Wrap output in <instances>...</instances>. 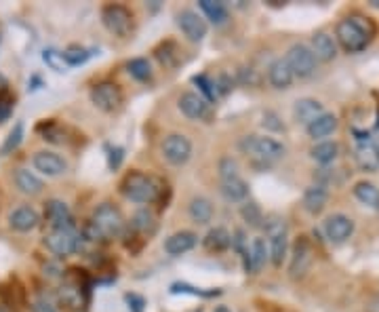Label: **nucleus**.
Here are the masks:
<instances>
[{
    "label": "nucleus",
    "instance_id": "f257e3e1",
    "mask_svg": "<svg viewBox=\"0 0 379 312\" xmlns=\"http://www.w3.org/2000/svg\"><path fill=\"white\" fill-rule=\"evenodd\" d=\"M373 32H375L373 26L360 17H346L335 28V36L348 53H360V51L371 42Z\"/></svg>",
    "mask_w": 379,
    "mask_h": 312
},
{
    "label": "nucleus",
    "instance_id": "f03ea898",
    "mask_svg": "<svg viewBox=\"0 0 379 312\" xmlns=\"http://www.w3.org/2000/svg\"><path fill=\"white\" fill-rule=\"evenodd\" d=\"M121 190L125 194V198L133 200V202H139V205H152L160 198V192H162V184L152 177V175H146L141 171H131L125 175L123 184H121Z\"/></svg>",
    "mask_w": 379,
    "mask_h": 312
},
{
    "label": "nucleus",
    "instance_id": "7ed1b4c3",
    "mask_svg": "<svg viewBox=\"0 0 379 312\" xmlns=\"http://www.w3.org/2000/svg\"><path fill=\"white\" fill-rule=\"evenodd\" d=\"M89 224L93 226V230L99 234L101 241L118 239L125 232V218H123L121 209H116V207L110 202H101L93 211V218Z\"/></svg>",
    "mask_w": 379,
    "mask_h": 312
},
{
    "label": "nucleus",
    "instance_id": "20e7f679",
    "mask_svg": "<svg viewBox=\"0 0 379 312\" xmlns=\"http://www.w3.org/2000/svg\"><path fill=\"white\" fill-rule=\"evenodd\" d=\"M240 150L245 154H251L253 159L261 161V163H274L281 161L287 154L285 144H281L274 137H265V135H247L240 141Z\"/></svg>",
    "mask_w": 379,
    "mask_h": 312
},
{
    "label": "nucleus",
    "instance_id": "39448f33",
    "mask_svg": "<svg viewBox=\"0 0 379 312\" xmlns=\"http://www.w3.org/2000/svg\"><path fill=\"white\" fill-rule=\"evenodd\" d=\"M101 21L107 32L118 38H127L133 30V15L123 5H105L101 9Z\"/></svg>",
    "mask_w": 379,
    "mask_h": 312
},
{
    "label": "nucleus",
    "instance_id": "423d86ee",
    "mask_svg": "<svg viewBox=\"0 0 379 312\" xmlns=\"http://www.w3.org/2000/svg\"><path fill=\"white\" fill-rule=\"evenodd\" d=\"M285 62L289 64L293 76H297V78H310L316 72V64H318L312 49L303 42H297L287 51Z\"/></svg>",
    "mask_w": 379,
    "mask_h": 312
},
{
    "label": "nucleus",
    "instance_id": "0eeeda50",
    "mask_svg": "<svg viewBox=\"0 0 379 312\" xmlns=\"http://www.w3.org/2000/svg\"><path fill=\"white\" fill-rule=\"evenodd\" d=\"M162 150V156H165V161L179 167V165H186L192 156V141L184 135V133H171L165 137L160 146Z\"/></svg>",
    "mask_w": 379,
    "mask_h": 312
},
{
    "label": "nucleus",
    "instance_id": "6e6552de",
    "mask_svg": "<svg viewBox=\"0 0 379 312\" xmlns=\"http://www.w3.org/2000/svg\"><path fill=\"white\" fill-rule=\"evenodd\" d=\"M91 101L103 112H116L123 106V91L116 83H99L91 89Z\"/></svg>",
    "mask_w": 379,
    "mask_h": 312
},
{
    "label": "nucleus",
    "instance_id": "1a4fd4ad",
    "mask_svg": "<svg viewBox=\"0 0 379 312\" xmlns=\"http://www.w3.org/2000/svg\"><path fill=\"white\" fill-rule=\"evenodd\" d=\"M44 247L60 257H68L80 249V236L74 230H51L44 236Z\"/></svg>",
    "mask_w": 379,
    "mask_h": 312
},
{
    "label": "nucleus",
    "instance_id": "9d476101",
    "mask_svg": "<svg viewBox=\"0 0 379 312\" xmlns=\"http://www.w3.org/2000/svg\"><path fill=\"white\" fill-rule=\"evenodd\" d=\"M44 218L53 230H74V216L70 207L60 198H51L44 205Z\"/></svg>",
    "mask_w": 379,
    "mask_h": 312
},
{
    "label": "nucleus",
    "instance_id": "9b49d317",
    "mask_svg": "<svg viewBox=\"0 0 379 312\" xmlns=\"http://www.w3.org/2000/svg\"><path fill=\"white\" fill-rule=\"evenodd\" d=\"M312 257H314V251H312V245L306 236H299L293 245V251H291V266H289V272L293 279H301L310 264H312Z\"/></svg>",
    "mask_w": 379,
    "mask_h": 312
},
{
    "label": "nucleus",
    "instance_id": "f8f14e48",
    "mask_svg": "<svg viewBox=\"0 0 379 312\" xmlns=\"http://www.w3.org/2000/svg\"><path fill=\"white\" fill-rule=\"evenodd\" d=\"M32 163H34V169L40 171L46 177H58V175H64L68 171V163L64 161V156H60L58 152H49V150L36 152Z\"/></svg>",
    "mask_w": 379,
    "mask_h": 312
},
{
    "label": "nucleus",
    "instance_id": "ddd939ff",
    "mask_svg": "<svg viewBox=\"0 0 379 312\" xmlns=\"http://www.w3.org/2000/svg\"><path fill=\"white\" fill-rule=\"evenodd\" d=\"M177 26L184 32V36L192 42H200L206 36V21L190 9H184L177 15Z\"/></svg>",
    "mask_w": 379,
    "mask_h": 312
},
{
    "label": "nucleus",
    "instance_id": "4468645a",
    "mask_svg": "<svg viewBox=\"0 0 379 312\" xmlns=\"http://www.w3.org/2000/svg\"><path fill=\"white\" fill-rule=\"evenodd\" d=\"M324 232L331 243H344L354 234V220L344 214H335L324 222Z\"/></svg>",
    "mask_w": 379,
    "mask_h": 312
},
{
    "label": "nucleus",
    "instance_id": "2eb2a0df",
    "mask_svg": "<svg viewBox=\"0 0 379 312\" xmlns=\"http://www.w3.org/2000/svg\"><path fill=\"white\" fill-rule=\"evenodd\" d=\"M177 106L184 112V116H188L192 121H202L209 114V103H206V99L200 93H194V91L182 93V97L177 99Z\"/></svg>",
    "mask_w": 379,
    "mask_h": 312
},
{
    "label": "nucleus",
    "instance_id": "dca6fc26",
    "mask_svg": "<svg viewBox=\"0 0 379 312\" xmlns=\"http://www.w3.org/2000/svg\"><path fill=\"white\" fill-rule=\"evenodd\" d=\"M38 224H40V216H38V211L34 209V207H30V205L17 207V209H13L11 216H9V226L13 230H17V232H30Z\"/></svg>",
    "mask_w": 379,
    "mask_h": 312
},
{
    "label": "nucleus",
    "instance_id": "f3484780",
    "mask_svg": "<svg viewBox=\"0 0 379 312\" xmlns=\"http://www.w3.org/2000/svg\"><path fill=\"white\" fill-rule=\"evenodd\" d=\"M312 53L318 62H333L337 58V44L331 34L327 32H316L312 36Z\"/></svg>",
    "mask_w": 379,
    "mask_h": 312
},
{
    "label": "nucleus",
    "instance_id": "a211bd4d",
    "mask_svg": "<svg viewBox=\"0 0 379 312\" xmlns=\"http://www.w3.org/2000/svg\"><path fill=\"white\" fill-rule=\"evenodd\" d=\"M329 200V190L324 184H314L303 192V209L312 216H318L324 211Z\"/></svg>",
    "mask_w": 379,
    "mask_h": 312
},
{
    "label": "nucleus",
    "instance_id": "6ab92c4d",
    "mask_svg": "<svg viewBox=\"0 0 379 312\" xmlns=\"http://www.w3.org/2000/svg\"><path fill=\"white\" fill-rule=\"evenodd\" d=\"M322 112H324L322 103H320L318 99H314V97L297 99V101H295V106H293V116H295V121L301 123V125H306V127H308L312 121H316Z\"/></svg>",
    "mask_w": 379,
    "mask_h": 312
},
{
    "label": "nucleus",
    "instance_id": "aec40b11",
    "mask_svg": "<svg viewBox=\"0 0 379 312\" xmlns=\"http://www.w3.org/2000/svg\"><path fill=\"white\" fill-rule=\"evenodd\" d=\"M198 243V236L190 230H179L175 234H171L167 241H165V251L173 257L177 255H184L188 251H192Z\"/></svg>",
    "mask_w": 379,
    "mask_h": 312
},
{
    "label": "nucleus",
    "instance_id": "412c9836",
    "mask_svg": "<svg viewBox=\"0 0 379 312\" xmlns=\"http://www.w3.org/2000/svg\"><path fill=\"white\" fill-rule=\"evenodd\" d=\"M267 80H270V85H272L274 89H289L293 85L295 76H293L289 64L285 62V58L272 62V66L267 68Z\"/></svg>",
    "mask_w": 379,
    "mask_h": 312
},
{
    "label": "nucleus",
    "instance_id": "4be33fe9",
    "mask_svg": "<svg viewBox=\"0 0 379 312\" xmlns=\"http://www.w3.org/2000/svg\"><path fill=\"white\" fill-rule=\"evenodd\" d=\"M337 125H340V121H337L335 114H331V112H322L316 121H312V123L306 127V131H308V135H310L312 139H322V137H329V135L337 129Z\"/></svg>",
    "mask_w": 379,
    "mask_h": 312
},
{
    "label": "nucleus",
    "instance_id": "5701e85b",
    "mask_svg": "<svg viewBox=\"0 0 379 312\" xmlns=\"http://www.w3.org/2000/svg\"><path fill=\"white\" fill-rule=\"evenodd\" d=\"M267 245L263 239H253V243L249 245V255L245 262V270L247 272H259L263 268V264L267 262Z\"/></svg>",
    "mask_w": 379,
    "mask_h": 312
},
{
    "label": "nucleus",
    "instance_id": "b1692460",
    "mask_svg": "<svg viewBox=\"0 0 379 312\" xmlns=\"http://www.w3.org/2000/svg\"><path fill=\"white\" fill-rule=\"evenodd\" d=\"M15 186L19 188V192H24L28 196H36L44 188L42 180L36 173H32L30 169H17L15 171Z\"/></svg>",
    "mask_w": 379,
    "mask_h": 312
},
{
    "label": "nucleus",
    "instance_id": "393cba45",
    "mask_svg": "<svg viewBox=\"0 0 379 312\" xmlns=\"http://www.w3.org/2000/svg\"><path fill=\"white\" fill-rule=\"evenodd\" d=\"M310 156H312L316 163H320V165H329V163H333L337 156H340V144L337 141H329V139L318 141V144L312 146Z\"/></svg>",
    "mask_w": 379,
    "mask_h": 312
},
{
    "label": "nucleus",
    "instance_id": "a878e982",
    "mask_svg": "<svg viewBox=\"0 0 379 312\" xmlns=\"http://www.w3.org/2000/svg\"><path fill=\"white\" fill-rule=\"evenodd\" d=\"M188 214L192 218V222L196 224H209L213 220V202L204 196H194L190 200Z\"/></svg>",
    "mask_w": 379,
    "mask_h": 312
},
{
    "label": "nucleus",
    "instance_id": "bb28decb",
    "mask_svg": "<svg viewBox=\"0 0 379 312\" xmlns=\"http://www.w3.org/2000/svg\"><path fill=\"white\" fill-rule=\"evenodd\" d=\"M222 192L228 200L232 202H243L247 200L249 196V184L238 175V177H232V180H226L222 182Z\"/></svg>",
    "mask_w": 379,
    "mask_h": 312
},
{
    "label": "nucleus",
    "instance_id": "cd10ccee",
    "mask_svg": "<svg viewBox=\"0 0 379 312\" xmlns=\"http://www.w3.org/2000/svg\"><path fill=\"white\" fill-rule=\"evenodd\" d=\"M270 239V247H267V255L272 259L274 266H283V259L287 257V249H289V239L287 232L274 234V236H267Z\"/></svg>",
    "mask_w": 379,
    "mask_h": 312
},
{
    "label": "nucleus",
    "instance_id": "c85d7f7f",
    "mask_svg": "<svg viewBox=\"0 0 379 312\" xmlns=\"http://www.w3.org/2000/svg\"><path fill=\"white\" fill-rule=\"evenodd\" d=\"M356 163H358V167L362 169V171H369V173H373V171H377L379 169V159H377V154H375V150H373V146H371V141H367V144H358V148H356Z\"/></svg>",
    "mask_w": 379,
    "mask_h": 312
},
{
    "label": "nucleus",
    "instance_id": "c756f323",
    "mask_svg": "<svg viewBox=\"0 0 379 312\" xmlns=\"http://www.w3.org/2000/svg\"><path fill=\"white\" fill-rule=\"evenodd\" d=\"M204 247L209 251H226L232 247V234L226 228H213L204 236Z\"/></svg>",
    "mask_w": 379,
    "mask_h": 312
},
{
    "label": "nucleus",
    "instance_id": "7c9ffc66",
    "mask_svg": "<svg viewBox=\"0 0 379 312\" xmlns=\"http://www.w3.org/2000/svg\"><path fill=\"white\" fill-rule=\"evenodd\" d=\"M354 196L371 209H379V188L373 182H358L354 186Z\"/></svg>",
    "mask_w": 379,
    "mask_h": 312
},
{
    "label": "nucleus",
    "instance_id": "2f4dec72",
    "mask_svg": "<svg viewBox=\"0 0 379 312\" xmlns=\"http://www.w3.org/2000/svg\"><path fill=\"white\" fill-rule=\"evenodd\" d=\"M200 9L206 15V19H211L215 26H222L228 21V7L224 3H218V0H200Z\"/></svg>",
    "mask_w": 379,
    "mask_h": 312
},
{
    "label": "nucleus",
    "instance_id": "473e14b6",
    "mask_svg": "<svg viewBox=\"0 0 379 312\" xmlns=\"http://www.w3.org/2000/svg\"><path fill=\"white\" fill-rule=\"evenodd\" d=\"M60 300L70 306L72 310H78L82 306V287L78 283H64L58 291Z\"/></svg>",
    "mask_w": 379,
    "mask_h": 312
},
{
    "label": "nucleus",
    "instance_id": "72a5a7b5",
    "mask_svg": "<svg viewBox=\"0 0 379 312\" xmlns=\"http://www.w3.org/2000/svg\"><path fill=\"white\" fill-rule=\"evenodd\" d=\"M133 230H137L139 234H152L154 228H156V218L150 209H139L135 216H133Z\"/></svg>",
    "mask_w": 379,
    "mask_h": 312
},
{
    "label": "nucleus",
    "instance_id": "f704fd0d",
    "mask_svg": "<svg viewBox=\"0 0 379 312\" xmlns=\"http://www.w3.org/2000/svg\"><path fill=\"white\" fill-rule=\"evenodd\" d=\"M21 141H24V123H21V121H17V123H15V127L9 131V135H7V139H5L3 148H0V154H3V156L13 154V152L21 146Z\"/></svg>",
    "mask_w": 379,
    "mask_h": 312
},
{
    "label": "nucleus",
    "instance_id": "c9c22d12",
    "mask_svg": "<svg viewBox=\"0 0 379 312\" xmlns=\"http://www.w3.org/2000/svg\"><path fill=\"white\" fill-rule=\"evenodd\" d=\"M240 216H243V220L251 226V228H259V226H263V214H261V209H259V205L257 202H253V200H249V202H245L243 207H240Z\"/></svg>",
    "mask_w": 379,
    "mask_h": 312
},
{
    "label": "nucleus",
    "instance_id": "e433bc0d",
    "mask_svg": "<svg viewBox=\"0 0 379 312\" xmlns=\"http://www.w3.org/2000/svg\"><path fill=\"white\" fill-rule=\"evenodd\" d=\"M127 70H129V74H131L135 80H139V83H146V80H150V78H152L150 62H148V60H143V58H135V60H131V62L127 64Z\"/></svg>",
    "mask_w": 379,
    "mask_h": 312
},
{
    "label": "nucleus",
    "instance_id": "4c0bfd02",
    "mask_svg": "<svg viewBox=\"0 0 379 312\" xmlns=\"http://www.w3.org/2000/svg\"><path fill=\"white\" fill-rule=\"evenodd\" d=\"M62 58H64L66 66H80L91 58V53L85 46H68L62 53Z\"/></svg>",
    "mask_w": 379,
    "mask_h": 312
},
{
    "label": "nucleus",
    "instance_id": "58836bf2",
    "mask_svg": "<svg viewBox=\"0 0 379 312\" xmlns=\"http://www.w3.org/2000/svg\"><path fill=\"white\" fill-rule=\"evenodd\" d=\"M192 83L200 89V95L206 99V101H213V99H218V93H215V87H213V80L206 78V76H194Z\"/></svg>",
    "mask_w": 379,
    "mask_h": 312
},
{
    "label": "nucleus",
    "instance_id": "ea45409f",
    "mask_svg": "<svg viewBox=\"0 0 379 312\" xmlns=\"http://www.w3.org/2000/svg\"><path fill=\"white\" fill-rule=\"evenodd\" d=\"M42 60L55 70V72H66V62H64V58H62V53L60 51H55V49H46L44 51V55H42Z\"/></svg>",
    "mask_w": 379,
    "mask_h": 312
},
{
    "label": "nucleus",
    "instance_id": "a19ab883",
    "mask_svg": "<svg viewBox=\"0 0 379 312\" xmlns=\"http://www.w3.org/2000/svg\"><path fill=\"white\" fill-rule=\"evenodd\" d=\"M220 175H222V182L238 177V163L232 159V156H224L220 161Z\"/></svg>",
    "mask_w": 379,
    "mask_h": 312
},
{
    "label": "nucleus",
    "instance_id": "79ce46f5",
    "mask_svg": "<svg viewBox=\"0 0 379 312\" xmlns=\"http://www.w3.org/2000/svg\"><path fill=\"white\" fill-rule=\"evenodd\" d=\"M171 293H190V295H202V297H213V295H220L218 289H211V291H202V289H196L192 285H186V283H175L171 285Z\"/></svg>",
    "mask_w": 379,
    "mask_h": 312
},
{
    "label": "nucleus",
    "instance_id": "37998d69",
    "mask_svg": "<svg viewBox=\"0 0 379 312\" xmlns=\"http://www.w3.org/2000/svg\"><path fill=\"white\" fill-rule=\"evenodd\" d=\"M156 55H158V60H160L162 66L173 68V66L177 64V53H175V51H173V53H169V51H167V42L156 51Z\"/></svg>",
    "mask_w": 379,
    "mask_h": 312
},
{
    "label": "nucleus",
    "instance_id": "c03bdc74",
    "mask_svg": "<svg viewBox=\"0 0 379 312\" xmlns=\"http://www.w3.org/2000/svg\"><path fill=\"white\" fill-rule=\"evenodd\" d=\"M123 159H125V150H123L121 146L110 148V154H107V165H110V169H112V171L121 167Z\"/></svg>",
    "mask_w": 379,
    "mask_h": 312
},
{
    "label": "nucleus",
    "instance_id": "a18cd8bd",
    "mask_svg": "<svg viewBox=\"0 0 379 312\" xmlns=\"http://www.w3.org/2000/svg\"><path fill=\"white\" fill-rule=\"evenodd\" d=\"M32 312H60V310H58V306L53 304L51 300L38 297V300H34V304H32Z\"/></svg>",
    "mask_w": 379,
    "mask_h": 312
},
{
    "label": "nucleus",
    "instance_id": "49530a36",
    "mask_svg": "<svg viewBox=\"0 0 379 312\" xmlns=\"http://www.w3.org/2000/svg\"><path fill=\"white\" fill-rule=\"evenodd\" d=\"M125 300H127L131 312H143V310H146V300H143L141 295H137V293H127Z\"/></svg>",
    "mask_w": 379,
    "mask_h": 312
},
{
    "label": "nucleus",
    "instance_id": "de8ad7c7",
    "mask_svg": "<svg viewBox=\"0 0 379 312\" xmlns=\"http://www.w3.org/2000/svg\"><path fill=\"white\" fill-rule=\"evenodd\" d=\"M11 110H13V99L3 93L0 95V123H5L9 119Z\"/></svg>",
    "mask_w": 379,
    "mask_h": 312
},
{
    "label": "nucleus",
    "instance_id": "09e8293b",
    "mask_svg": "<svg viewBox=\"0 0 379 312\" xmlns=\"http://www.w3.org/2000/svg\"><path fill=\"white\" fill-rule=\"evenodd\" d=\"M263 127L274 129V131H285V125L281 123L279 114H274V112H265L263 114Z\"/></svg>",
    "mask_w": 379,
    "mask_h": 312
},
{
    "label": "nucleus",
    "instance_id": "8fccbe9b",
    "mask_svg": "<svg viewBox=\"0 0 379 312\" xmlns=\"http://www.w3.org/2000/svg\"><path fill=\"white\" fill-rule=\"evenodd\" d=\"M371 146H373V150H375V154H377V159H379V135L371 137Z\"/></svg>",
    "mask_w": 379,
    "mask_h": 312
},
{
    "label": "nucleus",
    "instance_id": "3c124183",
    "mask_svg": "<svg viewBox=\"0 0 379 312\" xmlns=\"http://www.w3.org/2000/svg\"><path fill=\"white\" fill-rule=\"evenodd\" d=\"M213 312H232V310H230L228 306H218V308H215Z\"/></svg>",
    "mask_w": 379,
    "mask_h": 312
},
{
    "label": "nucleus",
    "instance_id": "603ef678",
    "mask_svg": "<svg viewBox=\"0 0 379 312\" xmlns=\"http://www.w3.org/2000/svg\"><path fill=\"white\" fill-rule=\"evenodd\" d=\"M373 9H379V0H371V3H369Z\"/></svg>",
    "mask_w": 379,
    "mask_h": 312
},
{
    "label": "nucleus",
    "instance_id": "864d4df0",
    "mask_svg": "<svg viewBox=\"0 0 379 312\" xmlns=\"http://www.w3.org/2000/svg\"><path fill=\"white\" fill-rule=\"evenodd\" d=\"M7 85V80H5V76L3 74H0V87H5Z\"/></svg>",
    "mask_w": 379,
    "mask_h": 312
},
{
    "label": "nucleus",
    "instance_id": "5fc2aeb1",
    "mask_svg": "<svg viewBox=\"0 0 379 312\" xmlns=\"http://www.w3.org/2000/svg\"><path fill=\"white\" fill-rule=\"evenodd\" d=\"M0 312H5V310H3V308H0Z\"/></svg>",
    "mask_w": 379,
    "mask_h": 312
}]
</instances>
